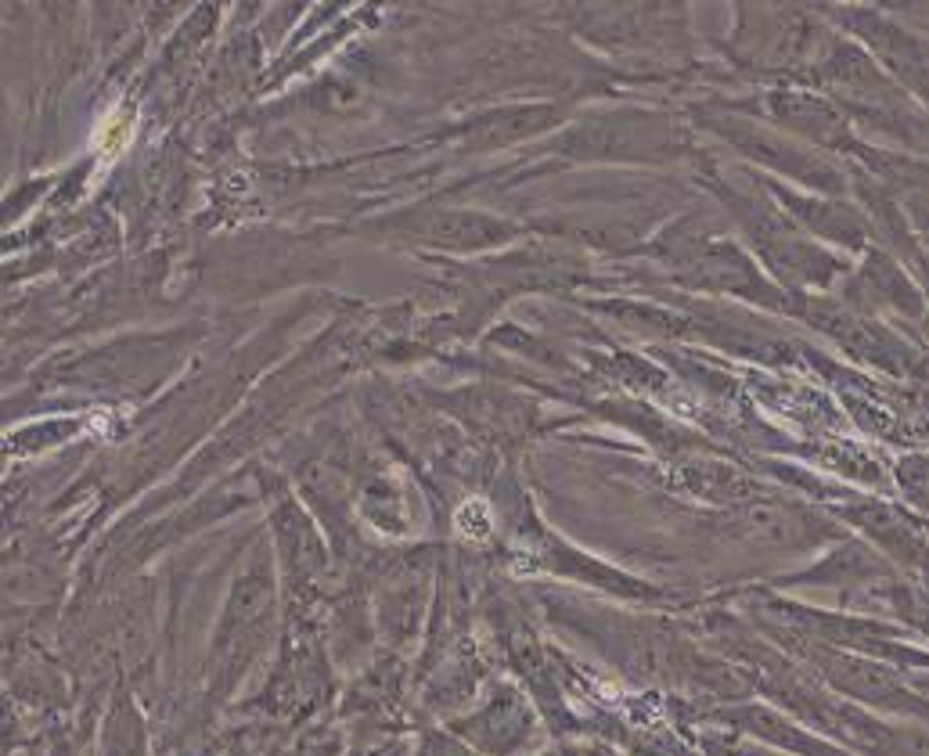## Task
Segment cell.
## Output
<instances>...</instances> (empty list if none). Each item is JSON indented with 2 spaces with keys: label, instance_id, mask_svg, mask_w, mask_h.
I'll return each mask as SVG.
<instances>
[{
  "label": "cell",
  "instance_id": "obj_2",
  "mask_svg": "<svg viewBox=\"0 0 929 756\" xmlns=\"http://www.w3.org/2000/svg\"><path fill=\"white\" fill-rule=\"evenodd\" d=\"M454 523H458L462 537H468V540H486V537H491V529H494V519H491V508H486V501H465L458 508V516H454Z\"/></svg>",
  "mask_w": 929,
  "mask_h": 756
},
{
  "label": "cell",
  "instance_id": "obj_1",
  "mask_svg": "<svg viewBox=\"0 0 929 756\" xmlns=\"http://www.w3.org/2000/svg\"><path fill=\"white\" fill-rule=\"evenodd\" d=\"M134 141V112L130 109H112L101 119V127L95 133V148L105 159H116L119 151Z\"/></svg>",
  "mask_w": 929,
  "mask_h": 756
}]
</instances>
